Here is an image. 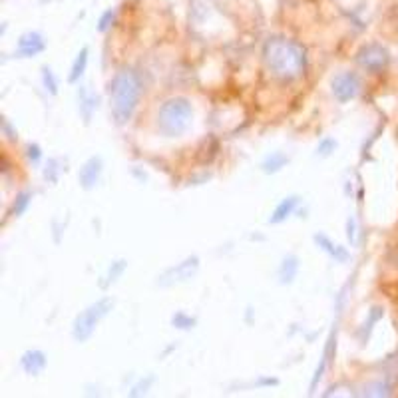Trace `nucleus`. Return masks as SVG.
Returning <instances> with one entry per match:
<instances>
[{"label": "nucleus", "mask_w": 398, "mask_h": 398, "mask_svg": "<svg viewBox=\"0 0 398 398\" xmlns=\"http://www.w3.org/2000/svg\"><path fill=\"white\" fill-rule=\"evenodd\" d=\"M40 78H42L44 90L48 92V94H52V96H56V94H58V78H56V74L52 72V68H50V66H42V68H40Z\"/></svg>", "instance_id": "obj_19"}, {"label": "nucleus", "mask_w": 398, "mask_h": 398, "mask_svg": "<svg viewBox=\"0 0 398 398\" xmlns=\"http://www.w3.org/2000/svg\"><path fill=\"white\" fill-rule=\"evenodd\" d=\"M299 203H301V198L299 196H289V198L281 199L279 203H277V207L273 209L271 218H269V223L271 225H279V223H285L287 219L297 211V207H299Z\"/></svg>", "instance_id": "obj_11"}, {"label": "nucleus", "mask_w": 398, "mask_h": 398, "mask_svg": "<svg viewBox=\"0 0 398 398\" xmlns=\"http://www.w3.org/2000/svg\"><path fill=\"white\" fill-rule=\"evenodd\" d=\"M299 273V257L297 255H287L283 257L281 265H279V271H277V277H279V283L281 285H291L295 281Z\"/></svg>", "instance_id": "obj_14"}, {"label": "nucleus", "mask_w": 398, "mask_h": 398, "mask_svg": "<svg viewBox=\"0 0 398 398\" xmlns=\"http://www.w3.org/2000/svg\"><path fill=\"white\" fill-rule=\"evenodd\" d=\"M116 19H118V12L114 8H108L106 12H102V17L98 20V30L100 32H108L109 28L116 24Z\"/></svg>", "instance_id": "obj_22"}, {"label": "nucleus", "mask_w": 398, "mask_h": 398, "mask_svg": "<svg viewBox=\"0 0 398 398\" xmlns=\"http://www.w3.org/2000/svg\"><path fill=\"white\" fill-rule=\"evenodd\" d=\"M26 158H28V162L38 165L40 160H42V147L38 144H28L26 145Z\"/></svg>", "instance_id": "obj_25"}, {"label": "nucleus", "mask_w": 398, "mask_h": 398, "mask_svg": "<svg viewBox=\"0 0 398 398\" xmlns=\"http://www.w3.org/2000/svg\"><path fill=\"white\" fill-rule=\"evenodd\" d=\"M315 239V243L319 245V249L321 251H325L331 259H335L337 263H344L346 259H348V251L341 247L339 243H335L331 237H326L325 233H317V235L313 237Z\"/></svg>", "instance_id": "obj_12"}, {"label": "nucleus", "mask_w": 398, "mask_h": 398, "mask_svg": "<svg viewBox=\"0 0 398 398\" xmlns=\"http://www.w3.org/2000/svg\"><path fill=\"white\" fill-rule=\"evenodd\" d=\"M263 62L279 82H295L307 72V48L285 36H271L263 44Z\"/></svg>", "instance_id": "obj_1"}, {"label": "nucleus", "mask_w": 398, "mask_h": 398, "mask_svg": "<svg viewBox=\"0 0 398 398\" xmlns=\"http://www.w3.org/2000/svg\"><path fill=\"white\" fill-rule=\"evenodd\" d=\"M193 124V104L185 96L167 98L158 108L156 126L163 138H181Z\"/></svg>", "instance_id": "obj_3"}, {"label": "nucleus", "mask_w": 398, "mask_h": 398, "mask_svg": "<svg viewBox=\"0 0 398 398\" xmlns=\"http://www.w3.org/2000/svg\"><path fill=\"white\" fill-rule=\"evenodd\" d=\"M171 325L180 328V331H191L193 326L198 325V319L187 315L185 311H178L176 315H171Z\"/></svg>", "instance_id": "obj_18"}, {"label": "nucleus", "mask_w": 398, "mask_h": 398, "mask_svg": "<svg viewBox=\"0 0 398 398\" xmlns=\"http://www.w3.org/2000/svg\"><path fill=\"white\" fill-rule=\"evenodd\" d=\"M144 84L140 74L132 68H120L108 82L109 114L118 126H126L134 118L142 100Z\"/></svg>", "instance_id": "obj_2"}, {"label": "nucleus", "mask_w": 398, "mask_h": 398, "mask_svg": "<svg viewBox=\"0 0 398 398\" xmlns=\"http://www.w3.org/2000/svg\"><path fill=\"white\" fill-rule=\"evenodd\" d=\"M30 201H32V193L30 191H20L19 196L14 198V203H12V216L14 218H22L26 213V209L30 207Z\"/></svg>", "instance_id": "obj_20"}, {"label": "nucleus", "mask_w": 398, "mask_h": 398, "mask_svg": "<svg viewBox=\"0 0 398 398\" xmlns=\"http://www.w3.org/2000/svg\"><path fill=\"white\" fill-rule=\"evenodd\" d=\"M44 50H46V40L36 30L24 32L17 42V56L19 58H34V56L42 54Z\"/></svg>", "instance_id": "obj_9"}, {"label": "nucleus", "mask_w": 398, "mask_h": 398, "mask_svg": "<svg viewBox=\"0 0 398 398\" xmlns=\"http://www.w3.org/2000/svg\"><path fill=\"white\" fill-rule=\"evenodd\" d=\"M127 269V261L126 259H118V261H112V265L108 267V271L102 275V281H100V287L102 289H108L112 287Z\"/></svg>", "instance_id": "obj_16"}, {"label": "nucleus", "mask_w": 398, "mask_h": 398, "mask_svg": "<svg viewBox=\"0 0 398 398\" xmlns=\"http://www.w3.org/2000/svg\"><path fill=\"white\" fill-rule=\"evenodd\" d=\"M112 308H114V301L109 297H102L96 303L88 305L84 311H80L72 323L74 341L76 343L90 341L92 335L96 333V328L100 326V323L108 317Z\"/></svg>", "instance_id": "obj_4"}, {"label": "nucleus", "mask_w": 398, "mask_h": 398, "mask_svg": "<svg viewBox=\"0 0 398 398\" xmlns=\"http://www.w3.org/2000/svg\"><path fill=\"white\" fill-rule=\"evenodd\" d=\"M58 160L52 158V160H48L46 163V167H44V180L50 181V183H56V181L60 180V174H62V167H58Z\"/></svg>", "instance_id": "obj_23"}, {"label": "nucleus", "mask_w": 398, "mask_h": 398, "mask_svg": "<svg viewBox=\"0 0 398 398\" xmlns=\"http://www.w3.org/2000/svg\"><path fill=\"white\" fill-rule=\"evenodd\" d=\"M346 237H348L350 245H353V243H355V239H357V231H355V219L353 218L346 221Z\"/></svg>", "instance_id": "obj_27"}, {"label": "nucleus", "mask_w": 398, "mask_h": 398, "mask_svg": "<svg viewBox=\"0 0 398 398\" xmlns=\"http://www.w3.org/2000/svg\"><path fill=\"white\" fill-rule=\"evenodd\" d=\"M337 142L333 140V138H323L321 142H319V145H317V156L319 158H328L335 149H337Z\"/></svg>", "instance_id": "obj_24"}, {"label": "nucleus", "mask_w": 398, "mask_h": 398, "mask_svg": "<svg viewBox=\"0 0 398 398\" xmlns=\"http://www.w3.org/2000/svg\"><path fill=\"white\" fill-rule=\"evenodd\" d=\"M331 92L339 104H348L361 92V76L357 72H350V70L339 72L331 82Z\"/></svg>", "instance_id": "obj_7"}, {"label": "nucleus", "mask_w": 398, "mask_h": 398, "mask_svg": "<svg viewBox=\"0 0 398 398\" xmlns=\"http://www.w3.org/2000/svg\"><path fill=\"white\" fill-rule=\"evenodd\" d=\"M88 54H90V50L84 46L78 54H76V58H74L72 62V68H70V74H68V82L70 84H78L80 82V78L86 74V68H88Z\"/></svg>", "instance_id": "obj_15"}, {"label": "nucleus", "mask_w": 398, "mask_h": 398, "mask_svg": "<svg viewBox=\"0 0 398 398\" xmlns=\"http://www.w3.org/2000/svg\"><path fill=\"white\" fill-rule=\"evenodd\" d=\"M199 271V257L198 255H189L183 261L167 267L165 271L158 277V285L160 287H176L183 285L187 281H191Z\"/></svg>", "instance_id": "obj_5"}, {"label": "nucleus", "mask_w": 398, "mask_h": 398, "mask_svg": "<svg viewBox=\"0 0 398 398\" xmlns=\"http://www.w3.org/2000/svg\"><path fill=\"white\" fill-rule=\"evenodd\" d=\"M289 163V158H287V154H283V151H271L263 163H261V169H263V174H279L285 165Z\"/></svg>", "instance_id": "obj_17"}, {"label": "nucleus", "mask_w": 398, "mask_h": 398, "mask_svg": "<svg viewBox=\"0 0 398 398\" xmlns=\"http://www.w3.org/2000/svg\"><path fill=\"white\" fill-rule=\"evenodd\" d=\"M20 366H22V370H24L28 377H40V375L46 370V366H48V359H46V355H44L42 350L32 348V350H26V353L22 355Z\"/></svg>", "instance_id": "obj_10"}, {"label": "nucleus", "mask_w": 398, "mask_h": 398, "mask_svg": "<svg viewBox=\"0 0 398 398\" xmlns=\"http://www.w3.org/2000/svg\"><path fill=\"white\" fill-rule=\"evenodd\" d=\"M366 388H368V390H366L364 395H368V397H388L390 390H392L390 382H386V380H379V382H375V384H368Z\"/></svg>", "instance_id": "obj_21"}, {"label": "nucleus", "mask_w": 398, "mask_h": 398, "mask_svg": "<svg viewBox=\"0 0 398 398\" xmlns=\"http://www.w3.org/2000/svg\"><path fill=\"white\" fill-rule=\"evenodd\" d=\"M102 174H104V162L100 156H92L86 162L82 163L80 167V174H78V181H80V187L90 191L94 189L100 180H102Z\"/></svg>", "instance_id": "obj_8"}, {"label": "nucleus", "mask_w": 398, "mask_h": 398, "mask_svg": "<svg viewBox=\"0 0 398 398\" xmlns=\"http://www.w3.org/2000/svg\"><path fill=\"white\" fill-rule=\"evenodd\" d=\"M78 109H80L84 122L90 124L94 112L98 109V96H96L94 92L88 90V88L80 86V90H78Z\"/></svg>", "instance_id": "obj_13"}, {"label": "nucleus", "mask_w": 398, "mask_h": 398, "mask_svg": "<svg viewBox=\"0 0 398 398\" xmlns=\"http://www.w3.org/2000/svg\"><path fill=\"white\" fill-rule=\"evenodd\" d=\"M151 382H154V377H147V380H145V382H144V380H142V382H140L138 386H134L129 395H132V397H140V395H145Z\"/></svg>", "instance_id": "obj_26"}, {"label": "nucleus", "mask_w": 398, "mask_h": 398, "mask_svg": "<svg viewBox=\"0 0 398 398\" xmlns=\"http://www.w3.org/2000/svg\"><path fill=\"white\" fill-rule=\"evenodd\" d=\"M388 62H390V54L379 42H368L357 52V64L368 74L384 72Z\"/></svg>", "instance_id": "obj_6"}]
</instances>
